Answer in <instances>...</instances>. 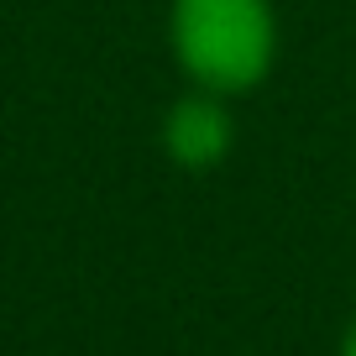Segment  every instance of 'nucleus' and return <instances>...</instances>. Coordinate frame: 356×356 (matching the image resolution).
Listing matches in <instances>:
<instances>
[{
  "label": "nucleus",
  "mask_w": 356,
  "mask_h": 356,
  "mask_svg": "<svg viewBox=\"0 0 356 356\" xmlns=\"http://www.w3.org/2000/svg\"><path fill=\"white\" fill-rule=\"evenodd\" d=\"M168 58L189 89L241 100L273 79L283 47L273 0H168Z\"/></svg>",
  "instance_id": "f257e3e1"
},
{
  "label": "nucleus",
  "mask_w": 356,
  "mask_h": 356,
  "mask_svg": "<svg viewBox=\"0 0 356 356\" xmlns=\"http://www.w3.org/2000/svg\"><path fill=\"white\" fill-rule=\"evenodd\" d=\"M157 142H163V157L178 168V173H215L236 147L231 100L204 95V89H184V95L163 111Z\"/></svg>",
  "instance_id": "f03ea898"
},
{
  "label": "nucleus",
  "mask_w": 356,
  "mask_h": 356,
  "mask_svg": "<svg viewBox=\"0 0 356 356\" xmlns=\"http://www.w3.org/2000/svg\"><path fill=\"white\" fill-rule=\"evenodd\" d=\"M335 356H356V314H351V320H346L341 341H335Z\"/></svg>",
  "instance_id": "7ed1b4c3"
}]
</instances>
